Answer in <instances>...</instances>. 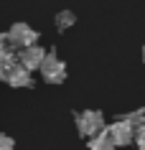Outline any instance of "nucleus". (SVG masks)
<instances>
[{
    "instance_id": "f257e3e1",
    "label": "nucleus",
    "mask_w": 145,
    "mask_h": 150,
    "mask_svg": "<svg viewBox=\"0 0 145 150\" xmlns=\"http://www.w3.org/2000/svg\"><path fill=\"white\" fill-rule=\"evenodd\" d=\"M76 127H79V135H84V137H97V135H102L107 130L105 125V117H102V112L97 110H84L76 115Z\"/></svg>"
},
{
    "instance_id": "f03ea898",
    "label": "nucleus",
    "mask_w": 145,
    "mask_h": 150,
    "mask_svg": "<svg viewBox=\"0 0 145 150\" xmlns=\"http://www.w3.org/2000/svg\"><path fill=\"white\" fill-rule=\"evenodd\" d=\"M8 41H10V46H13V51L16 48L23 51V48L38 43V33L33 31L28 23H16V25H10V31H8Z\"/></svg>"
},
{
    "instance_id": "7ed1b4c3",
    "label": "nucleus",
    "mask_w": 145,
    "mask_h": 150,
    "mask_svg": "<svg viewBox=\"0 0 145 150\" xmlns=\"http://www.w3.org/2000/svg\"><path fill=\"white\" fill-rule=\"evenodd\" d=\"M38 71H41V76H43V81H48V84H61L66 79V64L54 51H48L46 61H43V66Z\"/></svg>"
},
{
    "instance_id": "20e7f679",
    "label": "nucleus",
    "mask_w": 145,
    "mask_h": 150,
    "mask_svg": "<svg viewBox=\"0 0 145 150\" xmlns=\"http://www.w3.org/2000/svg\"><path fill=\"white\" fill-rule=\"evenodd\" d=\"M107 137L115 142V148H122V145H130V142L135 140V127L130 125L127 120H117V122H112V125H107Z\"/></svg>"
},
{
    "instance_id": "39448f33",
    "label": "nucleus",
    "mask_w": 145,
    "mask_h": 150,
    "mask_svg": "<svg viewBox=\"0 0 145 150\" xmlns=\"http://www.w3.org/2000/svg\"><path fill=\"white\" fill-rule=\"evenodd\" d=\"M46 56H48V51H43V46H28L23 51H18V61H21V66L25 71H36L43 66Z\"/></svg>"
},
{
    "instance_id": "423d86ee",
    "label": "nucleus",
    "mask_w": 145,
    "mask_h": 150,
    "mask_svg": "<svg viewBox=\"0 0 145 150\" xmlns=\"http://www.w3.org/2000/svg\"><path fill=\"white\" fill-rule=\"evenodd\" d=\"M5 81H8L10 87H23V89L33 87V76H31V71H25L23 66H18V69L13 71V74H10Z\"/></svg>"
},
{
    "instance_id": "0eeeda50",
    "label": "nucleus",
    "mask_w": 145,
    "mask_h": 150,
    "mask_svg": "<svg viewBox=\"0 0 145 150\" xmlns=\"http://www.w3.org/2000/svg\"><path fill=\"white\" fill-rule=\"evenodd\" d=\"M89 150H115V142L107 137V132H102L89 140Z\"/></svg>"
},
{
    "instance_id": "6e6552de",
    "label": "nucleus",
    "mask_w": 145,
    "mask_h": 150,
    "mask_svg": "<svg viewBox=\"0 0 145 150\" xmlns=\"http://www.w3.org/2000/svg\"><path fill=\"white\" fill-rule=\"evenodd\" d=\"M74 21H76V16H74L71 10H61V13H56V28L59 31H69L74 25Z\"/></svg>"
},
{
    "instance_id": "1a4fd4ad",
    "label": "nucleus",
    "mask_w": 145,
    "mask_h": 150,
    "mask_svg": "<svg viewBox=\"0 0 145 150\" xmlns=\"http://www.w3.org/2000/svg\"><path fill=\"white\" fill-rule=\"evenodd\" d=\"M122 120H127L130 125L137 130V127H143V125H145V110H135V112H130V115H125Z\"/></svg>"
},
{
    "instance_id": "9d476101",
    "label": "nucleus",
    "mask_w": 145,
    "mask_h": 150,
    "mask_svg": "<svg viewBox=\"0 0 145 150\" xmlns=\"http://www.w3.org/2000/svg\"><path fill=\"white\" fill-rule=\"evenodd\" d=\"M8 54H16V51H13V46L8 41V33H0V59L8 56Z\"/></svg>"
},
{
    "instance_id": "9b49d317",
    "label": "nucleus",
    "mask_w": 145,
    "mask_h": 150,
    "mask_svg": "<svg viewBox=\"0 0 145 150\" xmlns=\"http://www.w3.org/2000/svg\"><path fill=\"white\" fill-rule=\"evenodd\" d=\"M13 148H16V140H13L10 135L0 132V150H13Z\"/></svg>"
},
{
    "instance_id": "f8f14e48",
    "label": "nucleus",
    "mask_w": 145,
    "mask_h": 150,
    "mask_svg": "<svg viewBox=\"0 0 145 150\" xmlns=\"http://www.w3.org/2000/svg\"><path fill=\"white\" fill-rule=\"evenodd\" d=\"M135 145H137V150H145V125L135 130Z\"/></svg>"
},
{
    "instance_id": "ddd939ff",
    "label": "nucleus",
    "mask_w": 145,
    "mask_h": 150,
    "mask_svg": "<svg viewBox=\"0 0 145 150\" xmlns=\"http://www.w3.org/2000/svg\"><path fill=\"white\" fill-rule=\"evenodd\" d=\"M143 59H145V48H143Z\"/></svg>"
}]
</instances>
